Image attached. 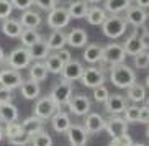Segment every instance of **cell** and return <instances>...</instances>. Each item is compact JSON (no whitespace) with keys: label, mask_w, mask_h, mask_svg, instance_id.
Wrapping results in <instances>:
<instances>
[{"label":"cell","mask_w":149,"mask_h":146,"mask_svg":"<svg viewBox=\"0 0 149 146\" xmlns=\"http://www.w3.org/2000/svg\"><path fill=\"white\" fill-rule=\"evenodd\" d=\"M110 80L115 87L128 89L130 85H133L136 82V74L130 66L121 62V64L110 66Z\"/></svg>","instance_id":"1"},{"label":"cell","mask_w":149,"mask_h":146,"mask_svg":"<svg viewBox=\"0 0 149 146\" xmlns=\"http://www.w3.org/2000/svg\"><path fill=\"white\" fill-rule=\"evenodd\" d=\"M126 27H128V23L125 22L123 17H120V15H111V17H107V20L102 23V31H103V35L107 38L116 40V38L125 35Z\"/></svg>","instance_id":"2"},{"label":"cell","mask_w":149,"mask_h":146,"mask_svg":"<svg viewBox=\"0 0 149 146\" xmlns=\"http://www.w3.org/2000/svg\"><path fill=\"white\" fill-rule=\"evenodd\" d=\"M126 59V53L120 43H111L103 48V54H102V64L107 66H115V64H121Z\"/></svg>","instance_id":"3"},{"label":"cell","mask_w":149,"mask_h":146,"mask_svg":"<svg viewBox=\"0 0 149 146\" xmlns=\"http://www.w3.org/2000/svg\"><path fill=\"white\" fill-rule=\"evenodd\" d=\"M30 62H31V58H30V53H28V48H23V46L13 49L8 54V58H7V64L12 69H15V71H20V69L28 67Z\"/></svg>","instance_id":"4"},{"label":"cell","mask_w":149,"mask_h":146,"mask_svg":"<svg viewBox=\"0 0 149 146\" xmlns=\"http://www.w3.org/2000/svg\"><path fill=\"white\" fill-rule=\"evenodd\" d=\"M70 22L69 12L66 7H56L51 12H48V25L53 30H62L64 27H67Z\"/></svg>","instance_id":"5"},{"label":"cell","mask_w":149,"mask_h":146,"mask_svg":"<svg viewBox=\"0 0 149 146\" xmlns=\"http://www.w3.org/2000/svg\"><path fill=\"white\" fill-rule=\"evenodd\" d=\"M79 80L82 82V85H85V87L95 89V87H98V85H103V82H105V74H103V71L98 69V67H87V69H84V72H82Z\"/></svg>","instance_id":"6"},{"label":"cell","mask_w":149,"mask_h":146,"mask_svg":"<svg viewBox=\"0 0 149 146\" xmlns=\"http://www.w3.org/2000/svg\"><path fill=\"white\" fill-rule=\"evenodd\" d=\"M56 108H57V105L53 102L51 97H41L35 105V117L46 122V120H49L56 113Z\"/></svg>","instance_id":"7"},{"label":"cell","mask_w":149,"mask_h":146,"mask_svg":"<svg viewBox=\"0 0 149 146\" xmlns=\"http://www.w3.org/2000/svg\"><path fill=\"white\" fill-rule=\"evenodd\" d=\"M105 130L111 138H118L126 135L128 131V123L125 122V118L120 115H113L111 118L105 120Z\"/></svg>","instance_id":"8"},{"label":"cell","mask_w":149,"mask_h":146,"mask_svg":"<svg viewBox=\"0 0 149 146\" xmlns=\"http://www.w3.org/2000/svg\"><path fill=\"white\" fill-rule=\"evenodd\" d=\"M49 97L53 98V102L56 103V105L69 102L70 97H72V84H70V82H66V80H61L59 84L54 85L53 92H51Z\"/></svg>","instance_id":"9"},{"label":"cell","mask_w":149,"mask_h":146,"mask_svg":"<svg viewBox=\"0 0 149 146\" xmlns=\"http://www.w3.org/2000/svg\"><path fill=\"white\" fill-rule=\"evenodd\" d=\"M125 22L133 25V27H143L146 22H148V12L136 5H131L125 10Z\"/></svg>","instance_id":"10"},{"label":"cell","mask_w":149,"mask_h":146,"mask_svg":"<svg viewBox=\"0 0 149 146\" xmlns=\"http://www.w3.org/2000/svg\"><path fill=\"white\" fill-rule=\"evenodd\" d=\"M82 72H84L82 62L70 59L69 62H66V64L62 66L61 75H62V80H66V82H74V80H79L80 79Z\"/></svg>","instance_id":"11"},{"label":"cell","mask_w":149,"mask_h":146,"mask_svg":"<svg viewBox=\"0 0 149 146\" xmlns=\"http://www.w3.org/2000/svg\"><path fill=\"white\" fill-rule=\"evenodd\" d=\"M23 82V77L20 74V71H15V69H3L0 71V85L2 87H7L10 90L20 87Z\"/></svg>","instance_id":"12"},{"label":"cell","mask_w":149,"mask_h":146,"mask_svg":"<svg viewBox=\"0 0 149 146\" xmlns=\"http://www.w3.org/2000/svg\"><path fill=\"white\" fill-rule=\"evenodd\" d=\"M67 138H69L70 146H85L88 140V133L85 131L84 126L80 125H70L69 130L66 131Z\"/></svg>","instance_id":"13"},{"label":"cell","mask_w":149,"mask_h":146,"mask_svg":"<svg viewBox=\"0 0 149 146\" xmlns=\"http://www.w3.org/2000/svg\"><path fill=\"white\" fill-rule=\"evenodd\" d=\"M70 110L72 113L77 117H85L87 113H90V98L85 97V95H74V97H70Z\"/></svg>","instance_id":"14"},{"label":"cell","mask_w":149,"mask_h":146,"mask_svg":"<svg viewBox=\"0 0 149 146\" xmlns=\"http://www.w3.org/2000/svg\"><path fill=\"white\" fill-rule=\"evenodd\" d=\"M126 107H128L126 98L123 97V95H120V94H110L107 102H105L107 112L111 113V115H121Z\"/></svg>","instance_id":"15"},{"label":"cell","mask_w":149,"mask_h":146,"mask_svg":"<svg viewBox=\"0 0 149 146\" xmlns=\"http://www.w3.org/2000/svg\"><path fill=\"white\" fill-rule=\"evenodd\" d=\"M84 128L87 133H100L102 130H105V118L100 113H87L85 115V125Z\"/></svg>","instance_id":"16"},{"label":"cell","mask_w":149,"mask_h":146,"mask_svg":"<svg viewBox=\"0 0 149 146\" xmlns=\"http://www.w3.org/2000/svg\"><path fill=\"white\" fill-rule=\"evenodd\" d=\"M20 92H22V95L26 98V100H35V98L40 97L41 89H40V84H38V82L30 79V80H23L22 82Z\"/></svg>","instance_id":"17"},{"label":"cell","mask_w":149,"mask_h":146,"mask_svg":"<svg viewBox=\"0 0 149 146\" xmlns=\"http://www.w3.org/2000/svg\"><path fill=\"white\" fill-rule=\"evenodd\" d=\"M28 53H30L31 59H35V61H44V59L51 54V49L48 48L46 41L41 40V41H38V43H35L33 46H30V48H28Z\"/></svg>","instance_id":"18"},{"label":"cell","mask_w":149,"mask_h":146,"mask_svg":"<svg viewBox=\"0 0 149 146\" xmlns=\"http://www.w3.org/2000/svg\"><path fill=\"white\" fill-rule=\"evenodd\" d=\"M66 41H67V35L64 31L62 30H53L51 35H49V38H48V41H46V44H48L49 49L59 51V49H64Z\"/></svg>","instance_id":"19"},{"label":"cell","mask_w":149,"mask_h":146,"mask_svg":"<svg viewBox=\"0 0 149 146\" xmlns=\"http://www.w3.org/2000/svg\"><path fill=\"white\" fill-rule=\"evenodd\" d=\"M107 12L100 7H88L87 13H85V20L93 27H102V23L107 20Z\"/></svg>","instance_id":"20"},{"label":"cell","mask_w":149,"mask_h":146,"mask_svg":"<svg viewBox=\"0 0 149 146\" xmlns=\"http://www.w3.org/2000/svg\"><path fill=\"white\" fill-rule=\"evenodd\" d=\"M102 54H103V48L92 43V44H85V49H84L82 56L88 64H97V62L102 61Z\"/></svg>","instance_id":"21"},{"label":"cell","mask_w":149,"mask_h":146,"mask_svg":"<svg viewBox=\"0 0 149 146\" xmlns=\"http://www.w3.org/2000/svg\"><path fill=\"white\" fill-rule=\"evenodd\" d=\"M2 31L8 38H20V35H22V31H23V27L20 25L18 20L10 17L7 20H3V23H2Z\"/></svg>","instance_id":"22"},{"label":"cell","mask_w":149,"mask_h":146,"mask_svg":"<svg viewBox=\"0 0 149 146\" xmlns=\"http://www.w3.org/2000/svg\"><path fill=\"white\" fill-rule=\"evenodd\" d=\"M87 41H88L87 33L84 30H80V28H75V30H72L69 35H67L66 44H69L72 48H84V46L87 44Z\"/></svg>","instance_id":"23"},{"label":"cell","mask_w":149,"mask_h":146,"mask_svg":"<svg viewBox=\"0 0 149 146\" xmlns=\"http://www.w3.org/2000/svg\"><path fill=\"white\" fill-rule=\"evenodd\" d=\"M18 118V108L13 103H0V122L2 123H12V122H17Z\"/></svg>","instance_id":"24"},{"label":"cell","mask_w":149,"mask_h":146,"mask_svg":"<svg viewBox=\"0 0 149 146\" xmlns=\"http://www.w3.org/2000/svg\"><path fill=\"white\" fill-rule=\"evenodd\" d=\"M123 49H125V53H126V56L130 54V56H136L138 53H141L143 51V43L139 41V36H138V31H134L130 38H128L126 41H125V44H121Z\"/></svg>","instance_id":"25"},{"label":"cell","mask_w":149,"mask_h":146,"mask_svg":"<svg viewBox=\"0 0 149 146\" xmlns=\"http://www.w3.org/2000/svg\"><path fill=\"white\" fill-rule=\"evenodd\" d=\"M87 10H88L87 0H74V2H72V3H69V7H67L69 17H70V18H75V20L85 18Z\"/></svg>","instance_id":"26"},{"label":"cell","mask_w":149,"mask_h":146,"mask_svg":"<svg viewBox=\"0 0 149 146\" xmlns=\"http://www.w3.org/2000/svg\"><path fill=\"white\" fill-rule=\"evenodd\" d=\"M43 125H44V120L33 115V117H28L25 122H22V128L26 135L33 136V135H36V133H40L43 130Z\"/></svg>","instance_id":"27"},{"label":"cell","mask_w":149,"mask_h":146,"mask_svg":"<svg viewBox=\"0 0 149 146\" xmlns=\"http://www.w3.org/2000/svg\"><path fill=\"white\" fill-rule=\"evenodd\" d=\"M133 5V0H105V12L107 13H111V15H118L121 12L131 7Z\"/></svg>","instance_id":"28"},{"label":"cell","mask_w":149,"mask_h":146,"mask_svg":"<svg viewBox=\"0 0 149 146\" xmlns=\"http://www.w3.org/2000/svg\"><path fill=\"white\" fill-rule=\"evenodd\" d=\"M49 120H51V126H53V130L57 131V133H66L67 130H69V126L72 125L70 123L69 115H62V113H57V112Z\"/></svg>","instance_id":"29"},{"label":"cell","mask_w":149,"mask_h":146,"mask_svg":"<svg viewBox=\"0 0 149 146\" xmlns=\"http://www.w3.org/2000/svg\"><path fill=\"white\" fill-rule=\"evenodd\" d=\"M20 25L23 28H31V30H35L36 27H40L41 23V17L38 12H33V10H26V12H23V15L20 17Z\"/></svg>","instance_id":"30"},{"label":"cell","mask_w":149,"mask_h":146,"mask_svg":"<svg viewBox=\"0 0 149 146\" xmlns=\"http://www.w3.org/2000/svg\"><path fill=\"white\" fill-rule=\"evenodd\" d=\"M126 90H128V98H130L131 102L139 103V102H143V100H146V87L144 85L134 82V84L130 85Z\"/></svg>","instance_id":"31"},{"label":"cell","mask_w":149,"mask_h":146,"mask_svg":"<svg viewBox=\"0 0 149 146\" xmlns=\"http://www.w3.org/2000/svg\"><path fill=\"white\" fill-rule=\"evenodd\" d=\"M20 41H22L23 48H30L35 43L41 41V35L36 30H31V28H23L22 35H20Z\"/></svg>","instance_id":"32"},{"label":"cell","mask_w":149,"mask_h":146,"mask_svg":"<svg viewBox=\"0 0 149 146\" xmlns=\"http://www.w3.org/2000/svg\"><path fill=\"white\" fill-rule=\"evenodd\" d=\"M48 69H46V66H44V62L41 61H36L33 66L30 67V79L35 80V82H38L40 84L41 80H44L46 77H48Z\"/></svg>","instance_id":"33"},{"label":"cell","mask_w":149,"mask_h":146,"mask_svg":"<svg viewBox=\"0 0 149 146\" xmlns=\"http://www.w3.org/2000/svg\"><path fill=\"white\" fill-rule=\"evenodd\" d=\"M44 66H46L48 72H51V74H61L64 64L59 61V58H57L56 54H49L48 58L44 59Z\"/></svg>","instance_id":"34"},{"label":"cell","mask_w":149,"mask_h":146,"mask_svg":"<svg viewBox=\"0 0 149 146\" xmlns=\"http://www.w3.org/2000/svg\"><path fill=\"white\" fill-rule=\"evenodd\" d=\"M30 143H31V146H53V140H51V136L44 130H41L40 133L33 135Z\"/></svg>","instance_id":"35"},{"label":"cell","mask_w":149,"mask_h":146,"mask_svg":"<svg viewBox=\"0 0 149 146\" xmlns=\"http://www.w3.org/2000/svg\"><path fill=\"white\" fill-rule=\"evenodd\" d=\"M23 131L22 128V123H18V122H12V123H7L3 128V136H7L8 140H12V138L18 136L20 133Z\"/></svg>","instance_id":"36"},{"label":"cell","mask_w":149,"mask_h":146,"mask_svg":"<svg viewBox=\"0 0 149 146\" xmlns=\"http://www.w3.org/2000/svg\"><path fill=\"white\" fill-rule=\"evenodd\" d=\"M123 118H125V122L126 123H136L138 122V117H139V107L136 105H130L125 108V112H123Z\"/></svg>","instance_id":"37"},{"label":"cell","mask_w":149,"mask_h":146,"mask_svg":"<svg viewBox=\"0 0 149 146\" xmlns=\"http://www.w3.org/2000/svg\"><path fill=\"white\" fill-rule=\"evenodd\" d=\"M133 58H134V67H138V69H148V66H149L148 49H143L141 53H138L136 56H133Z\"/></svg>","instance_id":"38"},{"label":"cell","mask_w":149,"mask_h":146,"mask_svg":"<svg viewBox=\"0 0 149 146\" xmlns=\"http://www.w3.org/2000/svg\"><path fill=\"white\" fill-rule=\"evenodd\" d=\"M108 95H110V90L105 87V84L93 89V100L98 102V103H105L107 98H108Z\"/></svg>","instance_id":"39"},{"label":"cell","mask_w":149,"mask_h":146,"mask_svg":"<svg viewBox=\"0 0 149 146\" xmlns=\"http://www.w3.org/2000/svg\"><path fill=\"white\" fill-rule=\"evenodd\" d=\"M12 12H13V7L10 3V0H0V20L10 18Z\"/></svg>","instance_id":"40"},{"label":"cell","mask_w":149,"mask_h":146,"mask_svg":"<svg viewBox=\"0 0 149 146\" xmlns=\"http://www.w3.org/2000/svg\"><path fill=\"white\" fill-rule=\"evenodd\" d=\"M133 145V140L130 135H123V136H118V138H111L108 146H131Z\"/></svg>","instance_id":"41"},{"label":"cell","mask_w":149,"mask_h":146,"mask_svg":"<svg viewBox=\"0 0 149 146\" xmlns=\"http://www.w3.org/2000/svg\"><path fill=\"white\" fill-rule=\"evenodd\" d=\"M8 141H10V145H15V146H25V145H28V143L31 141V136L26 135L25 131H22L18 136L12 138V140H8Z\"/></svg>","instance_id":"42"},{"label":"cell","mask_w":149,"mask_h":146,"mask_svg":"<svg viewBox=\"0 0 149 146\" xmlns=\"http://www.w3.org/2000/svg\"><path fill=\"white\" fill-rule=\"evenodd\" d=\"M33 5H38L41 10H46V12H51L53 8L57 7L56 0H33Z\"/></svg>","instance_id":"43"},{"label":"cell","mask_w":149,"mask_h":146,"mask_svg":"<svg viewBox=\"0 0 149 146\" xmlns=\"http://www.w3.org/2000/svg\"><path fill=\"white\" fill-rule=\"evenodd\" d=\"M12 7L17 10H22V12H26V10L31 8L33 5V0H10Z\"/></svg>","instance_id":"44"},{"label":"cell","mask_w":149,"mask_h":146,"mask_svg":"<svg viewBox=\"0 0 149 146\" xmlns=\"http://www.w3.org/2000/svg\"><path fill=\"white\" fill-rule=\"evenodd\" d=\"M12 97H13V94H12V90L7 87H2L0 85V103H7L12 100Z\"/></svg>","instance_id":"45"},{"label":"cell","mask_w":149,"mask_h":146,"mask_svg":"<svg viewBox=\"0 0 149 146\" xmlns=\"http://www.w3.org/2000/svg\"><path fill=\"white\" fill-rule=\"evenodd\" d=\"M54 54L59 58V61H61L62 64H66V62H69L70 59H72V56H70V53L67 49H59V51H56Z\"/></svg>","instance_id":"46"},{"label":"cell","mask_w":149,"mask_h":146,"mask_svg":"<svg viewBox=\"0 0 149 146\" xmlns=\"http://www.w3.org/2000/svg\"><path fill=\"white\" fill-rule=\"evenodd\" d=\"M57 113H62V115H70L72 110H70V102H64V103H59L56 108Z\"/></svg>","instance_id":"47"},{"label":"cell","mask_w":149,"mask_h":146,"mask_svg":"<svg viewBox=\"0 0 149 146\" xmlns=\"http://www.w3.org/2000/svg\"><path fill=\"white\" fill-rule=\"evenodd\" d=\"M138 122H139V123H148V122H149V108H148V105L143 107V108H139Z\"/></svg>","instance_id":"48"},{"label":"cell","mask_w":149,"mask_h":146,"mask_svg":"<svg viewBox=\"0 0 149 146\" xmlns=\"http://www.w3.org/2000/svg\"><path fill=\"white\" fill-rule=\"evenodd\" d=\"M148 40H149V33H148V30H144V31H143V35L139 36V41L143 43V48H144V49H148V44H149Z\"/></svg>","instance_id":"49"},{"label":"cell","mask_w":149,"mask_h":146,"mask_svg":"<svg viewBox=\"0 0 149 146\" xmlns=\"http://www.w3.org/2000/svg\"><path fill=\"white\" fill-rule=\"evenodd\" d=\"M136 7H139V8L146 10L149 7V0H136Z\"/></svg>","instance_id":"50"},{"label":"cell","mask_w":149,"mask_h":146,"mask_svg":"<svg viewBox=\"0 0 149 146\" xmlns=\"http://www.w3.org/2000/svg\"><path fill=\"white\" fill-rule=\"evenodd\" d=\"M5 61V53H3V49H2V46H0V64Z\"/></svg>","instance_id":"51"},{"label":"cell","mask_w":149,"mask_h":146,"mask_svg":"<svg viewBox=\"0 0 149 146\" xmlns=\"http://www.w3.org/2000/svg\"><path fill=\"white\" fill-rule=\"evenodd\" d=\"M57 3H72L74 0H56Z\"/></svg>","instance_id":"52"},{"label":"cell","mask_w":149,"mask_h":146,"mask_svg":"<svg viewBox=\"0 0 149 146\" xmlns=\"http://www.w3.org/2000/svg\"><path fill=\"white\" fill-rule=\"evenodd\" d=\"M2 138H3V128L0 126V141H2Z\"/></svg>","instance_id":"53"},{"label":"cell","mask_w":149,"mask_h":146,"mask_svg":"<svg viewBox=\"0 0 149 146\" xmlns=\"http://www.w3.org/2000/svg\"><path fill=\"white\" fill-rule=\"evenodd\" d=\"M87 2H92V3H97V2H102V0H87Z\"/></svg>","instance_id":"54"},{"label":"cell","mask_w":149,"mask_h":146,"mask_svg":"<svg viewBox=\"0 0 149 146\" xmlns=\"http://www.w3.org/2000/svg\"><path fill=\"white\" fill-rule=\"evenodd\" d=\"M131 146H146V145H131Z\"/></svg>","instance_id":"55"}]
</instances>
